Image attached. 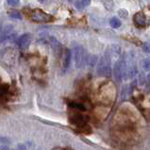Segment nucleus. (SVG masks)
Segmentation results:
<instances>
[{"mask_svg": "<svg viewBox=\"0 0 150 150\" xmlns=\"http://www.w3.org/2000/svg\"><path fill=\"white\" fill-rule=\"evenodd\" d=\"M49 42H50V45L52 46V48L54 49V52L55 53L58 52V55L59 56V54H61V51L62 50L61 42L56 39L55 37H52V36L49 37Z\"/></svg>", "mask_w": 150, "mask_h": 150, "instance_id": "nucleus-10", "label": "nucleus"}, {"mask_svg": "<svg viewBox=\"0 0 150 150\" xmlns=\"http://www.w3.org/2000/svg\"><path fill=\"white\" fill-rule=\"evenodd\" d=\"M72 59V52L70 49L65 48L62 51V71H66L70 66Z\"/></svg>", "mask_w": 150, "mask_h": 150, "instance_id": "nucleus-8", "label": "nucleus"}, {"mask_svg": "<svg viewBox=\"0 0 150 150\" xmlns=\"http://www.w3.org/2000/svg\"><path fill=\"white\" fill-rule=\"evenodd\" d=\"M13 31V27L11 25H6L0 29V42L5 41L8 37L11 35Z\"/></svg>", "mask_w": 150, "mask_h": 150, "instance_id": "nucleus-9", "label": "nucleus"}, {"mask_svg": "<svg viewBox=\"0 0 150 150\" xmlns=\"http://www.w3.org/2000/svg\"><path fill=\"white\" fill-rule=\"evenodd\" d=\"M125 59H119L118 61L115 62L113 67V76L114 79L117 82H121L124 76V71H125Z\"/></svg>", "mask_w": 150, "mask_h": 150, "instance_id": "nucleus-4", "label": "nucleus"}, {"mask_svg": "<svg viewBox=\"0 0 150 150\" xmlns=\"http://www.w3.org/2000/svg\"><path fill=\"white\" fill-rule=\"evenodd\" d=\"M32 40V36L30 33H24L23 35H21L18 39V45L22 50H27Z\"/></svg>", "mask_w": 150, "mask_h": 150, "instance_id": "nucleus-5", "label": "nucleus"}, {"mask_svg": "<svg viewBox=\"0 0 150 150\" xmlns=\"http://www.w3.org/2000/svg\"><path fill=\"white\" fill-rule=\"evenodd\" d=\"M110 27L113 28H119L121 27V21H120L117 17H112V18L110 20Z\"/></svg>", "mask_w": 150, "mask_h": 150, "instance_id": "nucleus-12", "label": "nucleus"}, {"mask_svg": "<svg viewBox=\"0 0 150 150\" xmlns=\"http://www.w3.org/2000/svg\"><path fill=\"white\" fill-rule=\"evenodd\" d=\"M73 56H74L75 64L76 68L82 67L85 63H87L88 56L86 51L81 45H74V46H73Z\"/></svg>", "mask_w": 150, "mask_h": 150, "instance_id": "nucleus-3", "label": "nucleus"}, {"mask_svg": "<svg viewBox=\"0 0 150 150\" xmlns=\"http://www.w3.org/2000/svg\"><path fill=\"white\" fill-rule=\"evenodd\" d=\"M143 67L145 71H150V59H144L143 62Z\"/></svg>", "mask_w": 150, "mask_h": 150, "instance_id": "nucleus-16", "label": "nucleus"}, {"mask_svg": "<svg viewBox=\"0 0 150 150\" xmlns=\"http://www.w3.org/2000/svg\"><path fill=\"white\" fill-rule=\"evenodd\" d=\"M96 61H97V57H96V56H92V57H90V58L87 59V62L91 66L95 65V64L96 63Z\"/></svg>", "mask_w": 150, "mask_h": 150, "instance_id": "nucleus-15", "label": "nucleus"}, {"mask_svg": "<svg viewBox=\"0 0 150 150\" xmlns=\"http://www.w3.org/2000/svg\"><path fill=\"white\" fill-rule=\"evenodd\" d=\"M71 122L81 128L87 127V119L86 117H84L82 114H79V113L74 114L71 117Z\"/></svg>", "mask_w": 150, "mask_h": 150, "instance_id": "nucleus-7", "label": "nucleus"}, {"mask_svg": "<svg viewBox=\"0 0 150 150\" xmlns=\"http://www.w3.org/2000/svg\"><path fill=\"white\" fill-rule=\"evenodd\" d=\"M8 16L13 19H22V14L18 11H10L8 12Z\"/></svg>", "mask_w": 150, "mask_h": 150, "instance_id": "nucleus-13", "label": "nucleus"}, {"mask_svg": "<svg viewBox=\"0 0 150 150\" xmlns=\"http://www.w3.org/2000/svg\"><path fill=\"white\" fill-rule=\"evenodd\" d=\"M81 3L83 4L84 7H87L91 4V0H81Z\"/></svg>", "mask_w": 150, "mask_h": 150, "instance_id": "nucleus-21", "label": "nucleus"}, {"mask_svg": "<svg viewBox=\"0 0 150 150\" xmlns=\"http://www.w3.org/2000/svg\"><path fill=\"white\" fill-rule=\"evenodd\" d=\"M102 2L108 10H111L114 6V3H113L112 0H102Z\"/></svg>", "mask_w": 150, "mask_h": 150, "instance_id": "nucleus-14", "label": "nucleus"}, {"mask_svg": "<svg viewBox=\"0 0 150 150\" xmlns=\"http://www.w3.org/2000/svg\"><path fill=\"white\" fill-rule=\"evenodd\" d=\"M119 14H120V16L122 17V18H127L128 12L126 10H120L119 11Z\"/></svg>", "mask_w": 150, "mask_h": 150, "instance_id": "nucleus-20", "label": "nucleus"}, {"mask_svg": "<svg viewBox=\"0 0 150 150\" xmlns=\"http://www.w3.org/2000/svg\"><path fill=\"white\" fill-rule=\"evenodd\" d=\"M133 21L135 25H137L140 28H143L144 27H146L148 24V19L143 12H138L133 16Z\"/></svg>", "mask_w": 150, "mask_h": 150, "instance_id": "nucleus-6", "label": "nucleus"}, {"mask_svg": "<svg viewBox=\"0 0 150 150\" xmlns=\"http://www.w3.org/2000/svg\"><path fill=\"white\" fill-rule=\"evenodd\" d=\"M74 5H75V7L78 8V10H83V8H85L84 6H83V4L81 3V0H76V1L74 2Z\"/></svg>", "mask_w": 150, "mask_h": 150, "instance_id": "nucleus-17", "label": "nucleus"}, {"mask_svg": "<svg viewBox=\"0 0 150 150\" xmlns=\"http://www.w3.org/2000/svg\"><path fill=\"white\" fill-rule=\"evenodd\" d=\"M27 15L30 18L33 22L36 23H48L54 20V17L46 12L42 11L41 10H29L28 12H27Z\"/></svg>", "mask_w": 150, "mask_h": 150, "instance_id": "nucleus-2", "label": "nucleus"}, {"mask_svg": "<svg viewBox=\"0 0 150 150\" xmlns=\"http://www.w3.org/2000/svg\"><path fill=\"white\" fill-rule=\"evenodd\" d=\"M7 3L11 6H18L20 4V0H7Z\"/></svg>", "mask_w": 150, "mask_h": 150, "instance_id": "nucleus-18", "label": "nucleus"}, {"mask_svg": "<svg viewBox=\"0 0 150 150\" xmlns=\"http://www.w3.org/2000/svg\"><path fill=\"white\" fill-rule=\"evenodd\" d=\"M143 48H144V50L145 51V52L150 53V42H144V45H143Z\"/></svg>", "mask_w": 150, "mask_h": 150, "instance_id": "nucleus-19", "label": "nucleus"}, {"mask_svg": "<svg viewBox=\"0 0 150 150\" xmlns=\"http://www.w3.org/2000/svg\"><path fill=\"white\" fill-rule=\"evenodd\" d=\"M68 105H69L70 108L76 109V110H81V111H85V110H86V107H85L83 104H81V103L71 102V103H69Z\"/></svg>", "mask_w": 150, "mask_h": 150, "instance_id": "nucleus-11", "label": "nucleus"}, {"mask_svg": "<svg viewBox=\"0 0 150 150\" xmlns=\"http://www.w3.org/2000/svg\"><path fill=\"white\" fill-rule=\"evenodd\" d=\"M111 62H110V54L107 51L105 55L100 59L99 62L96 67V73L99 76H110L111 73Z\"/></svg>", "mask_w": 150, "mask_h": 150, "instance_id": "nucleus-1", "label": "nucleus"}]
</instances>
